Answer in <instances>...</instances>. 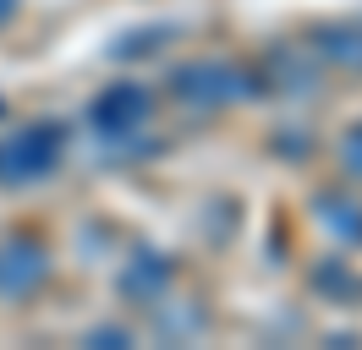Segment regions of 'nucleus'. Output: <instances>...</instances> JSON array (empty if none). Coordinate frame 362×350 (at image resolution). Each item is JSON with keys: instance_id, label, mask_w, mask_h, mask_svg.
I'll use <instances>...</instances> for the list:
<instances>
[{"instance_id": "1", "label": "nucleus", "mask_w": 362, "mask_h": 350, "mask_svg": "<svg viewBox=\"0 0 362 350\" xmlns=\"http://www.w3.org/2000/svg\"><path fill=\"white\" fill-rule=\"evenodd\" d=\"M61 143H66V131L55 126V121L11 131L0 143V181H39V175H49L55 159H61Z\"/></svg>"}, {"instance_id": "2", "label": "nucleus", "mask_w": 362, "mask_h": 350, "mask_svg": "<svg viewBox=\"0 0 362 350\" xmlns=\"http://www.w3.org/2000/svg\"><path fill=\"white\" fill-rule=\"evenodd\" d=\"M45 274H49V252L39 236L17 230V236L0 241V296H28L45 284Z\"/></svg>"}, {"instance_id": "3", "label": "nucleus", "mask_w": 362, "mask_h": 350, "mask_svg": "<svg viewBox=\"0 0 362 350\" xmlns=\"http://www.w3.org/2000/svg\"><path fill=\"white\" fill-rule=\"evenodd\" d=\"M143 115H148V88H137V83H110L99 99H93V109H88V121L99 131H110V137L132 131Z\"/></svg>"}, {"instance_id": "4", "label": "nucleus", "mask_w": 362, "mask_h": 350, "mask_svg": "<svg viewBox=\"0 0 362 350\" xmlns=\"http://www.w3.org/2000/svg\"><path fill=\"white\" fill-rule=\"evenodd\" d=\"M170 83H176V99H187V104H220V99H230V93H236V88H230L236 77H230L220 61H192V66H181Z\"/></svg>"}, {"instance_id": "5", "label": "nucleus", "mask_w": 362, "mask_h": 350, "mask_svg": "<svg viewBox=\"0 0 362 350\" xmlns=\"http://www.w3.org/2000/svg\"><path fill=\"white\" fill-rule=\"evenodd\" d=\"M313 44L329 55V61L357 66V71H362V28H357V22H346V28H318Z\"/></svg>"}, {"instance_id": "6", "label": "nucleus", "mask_w": 362, "mask_h": 350, "mask_svg": "<svg viewBox=\"0 0 362 350\" xmlns=\"http://www.w3.org/2000/svg\"><path fill=\"white\" fill-rule=\"evenodd\" d=\"M346 164L362 175V131H351V137H346Z\"/></svg>"}, {"instance_id": "7", "label": "nucleus", "mask_w": 362, "mask_h": 350, "mask_svg": "<svg viewBox=\"0 0 362 350\" xmlns=\"http://www.w3.org/2000/svg\"><path fill=\"white\" fill-rule=\"evenodd\" d=\"M11 11H17V0H0V22H11Z\"/></svg>"}]
</instances>
